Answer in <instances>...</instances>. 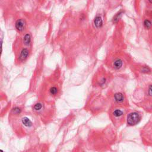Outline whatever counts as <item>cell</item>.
Wrapping results in <instances>:
<instances>
[{
  "mask_svg": "<svg viewBox=\"0 0 152 152\" xmlns=\"http://www.w3.org/2000/svg\"><path fill=\"white\" fill-rule=\"evenodd\" d=\"M140 117L137 112H132L127 116V123L130 125H134L138 123Z\"/></svg>",
  "mask_w": 152,
  "mask_h": 152,
  "instance_id": "obj_1",
  "label": "cell"
},
{
  "mask_svg": "<svg viewBox=\"0 0 152 152\" xmlns=\"http://www.w3.org/2000/svg\"><path fill=\"white\" fill-rule=\"evenodd\" d=\"M26 26V23L25 21L23 20V19H18V20H17V22H15V28L19 32H22L24 30Z\"/></svg>",
  "mask_w": 152,
  "mask_h": 152,
  "instance_id": "obj_2",
  "label": "cell"
},
{
  "mask_svg": "<svg viewBox=\"0 0 152 152\" xmlns=\"http://www.w3.org/2000/svg\"><path fill=\"white\" fill-rule=\"evenodd\" d=\"M94 25L95 28L97 29L102 28L103 26V20L100 16H96L94 20Z\"/></svg>",
  "mask_w": 152,
  "mask_h": 152,
  "instance_id": "obj_3",
  "label": "cell"
},
{
  "mask_svg": "<svg viewBox=\"0 0 152 152\" xmlns=\"http://www.w3.org/2000/svg\"><path fill=\"white\" fill-rule=\"evenodd\" d=\"M29 55V51L28 50L27 48H24L22 49V51H21L20 55V59L21 61H24L26 59H27V58L28 57Z\"/></svg>",
  "mask_w": 152,
  "mask_h": 152,
  "instance_id": "obj_4",
  "label": "cell"
},
{
  "mask_svg": "<svg viewBox=\"0 0 152 152\" xmlns=\"http://www.w3.org/2000/svg\"><path fill=\"white\" fill-rule=\"evenodd\" d=\"M123 62L121 59H120V58H118V59H116L114 61L113 63V66L114 67L115 69H118L121 68V67L123 66Z\"/></svg>",
  "mask_w": 152,
  "mask_h": 152,
  "instance_id": "obj_5",
  "label": "cell"
},
{
  "mask_svg": "<svg viewBox=\"0 0 152 152\" xmlns=\"http://www.w3.org/2000/svg\"><path fill=\"white\" fill-rule=\"evenodd\" d=\"M114 99L118 103H121V102L124 101V95L121 93H117L114 95Z\"/></svg>",
  "mask_w": 152,
  "mask_h": 152,
  "instance_id": "obj_6",
  "label": "cell"
},
{
  "mask_svg": "<svg viewBox=\"0 0 152 152\" xmlns=\"http://www.w3.org/2000/svg\"><path fill=\"white\" fill-rule=\"evenodd\" d=\"M22 123L24 125L27 127H30L32 125V123L30 119L28 118V117H24L22 118Z\"/></svg>",
  "mask_w": 152,
  "mask_h": 152,
  "instance_id": "obj_7",
  "label": "cell"
},
{
  "mask_svg": "<svg viewBox=\"0 0 152 152\" xmlns=\"http://www.w3.org/2000/svg\"><path fill=\"white\" fill-rule=\"evenodd\" d=\"M23 42L26 45H29L31 43V36L30 34H26L23 38Z\"/></svg>",
  "mask_w": 152,
  "mask_h": 152,
  "instance_id": "obj_8",
  "label": "cell"
},
{
  "mask_svg": "<svg viewBox=\"0 0 152 152\" xmlns=\"http://www.w3.org/2000/svg\"><path fill=\"white\" fill-rule=\"evenodd\" d=\"M123 11H120V12L116 14L115 15L114 17H113V22L114 23H117L118 22V20H120V18H121V17L122 16V15H123Z\"/></svg>",
  "mask_w": 152,
  "mask_h": 152,
  "instance_id": "obj_9",
  "label": "cell"
},
{
  "mask_svg": "<svg viewBox=\"0 0 152 152\" xmlns=\"http://www.w3.org/2000/svg\"><path fill=\"white\" fill-rule=\"evenodd\" d=\"M152 22H150L149 20H147V19L145 20L144 22V28H146V29H150V28H151V27H152Z\"/></svg>",
  "mask_w": 152,
  "mask_h": 152,
  "instance_id": "obj_10",
  "label": "cell"
},
{
  "mask_svg": "<svg viewBox=\"0 0 152 152\" xmlns=\"http://www.w3.org/2000/svg\"><path fill=\"white\" fill-rule=\"evenodd\" d=\"M113 115L116 117H120V116H122L123 115V112L122 111L120 110V109H116V110L113 113Z\"/></svg>",
  "mask_w": 152,
  "mask_h": 152,
  "instance_id": "obj_11",
  "label": "cell"
},
{
  "mask_svg": "<svg viewBox=\"0 0 152 152\" xmlns=\"http://www.w3.org/2000/svg\"><path fill=\"white\" fill-rule=\"evenodd\" d=\"M49 92H50V94L51 95H53V96H55L58 93V89L55 87H51L49 90Z\"/></svg>",
  "mask_w": 152,
  "mask_h": 152,
  "instance_id": "obj_12",
  "label": "cell"
},
{
  "mask_svg": "<svg viewBox=\"0 0 152 152\" xmlns=\"http://www.w3.org/2000/svg\"><path fill=\"white\" fill-rule=\"evenodd\" d=\"M42 105L41 104V103H38L36 104H35V106H34V109L36 111H39L42 109Z\"/></svg>",
  "mask_w": 152,
  "mask_h": 152,
  "instance_id": "obj_13",
  "label": "cell"
},
{
  "mask_svg": "<svg viewBox=\"0 0 152 152\" xmlns=\"http://www.w3.org/2000/svg\"><path fill=\"white\" fill-rule=\"evenodd\" d=\"M21 112H22V109L18 107L15 108L13 109V112L15 113V114H19Z\"/></svg>",
  "mask_w": 152,
  "mask_h": 152,
  "instance_id": "obj_14",
  "label": "cell"
},
{
  "mask_svg": "<svg viewBox=\"0 0 152 152\" xmlns=\"http://www.w3.org/2000/svg\"><path fill=\"white\" fill-rule=\"evenodd\" d=\"M141 71L144 72V73H149V72H151V70H150V69H149V67H144L142 69Z\"/></svg>",
  "mask_w": 152,
  "mask_h": 152,
  "instance_id": "obj_15",
  "label": "cell"
},
{
  "mask_svg": "<svg viewBox=\"0 0 152 152\" xmlns=\"http://www.w3.org/2000/svg\"><path fill=\"white\" fill-rule=\"evenodd\" d=\"M149 95L152 96V86H151L149 89Z\"/></svg>",
  "mask_w": 152,
  "mask_h": 152,
  "instance_id": "obj_16",
  "label": "cell"
},
{
  "mask_svg": "<svg viewBox=\"0 0 152 152\" xmlns=\"http://www.w3.org/2000/svg\"><path fill=\"white\" fill-rule=\"evenodd\" d=\"M149 1L150 2H151V3H152V0H149Z\"/></svg>",
  "mask_w": 152,
  "mask_h": 152,
  "instance_id": "obj_17",
  "label": "cell"
}]
</instances>
